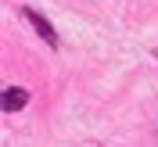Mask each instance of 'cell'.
I'll use <instances>...</instances> for the list:
<instances>
[{"label": "cell", "mask_w": 158, "mask_h": 147, "mask_svg": "<svg viewBox=\"0 0 158 147\" xmlns=\"http://www.w3.org/2000/svg\"><path fill=\"white\" fill-rule=\"evenodd\" d=\"M22 14H25V18L32 22V29H36L40 36L47 39V47H58V32H54V25H50V22L43 18V14H40L36 7H25V11H22Z\"/></svg>", "instance_id": "6da1fadb"}, {"label": "cell", "mask_w": 158, "mask_h": 147, "mask_svg": "<svg viewBox=\"0 0 158 147\" xmlns=\"http://www.w3.org/2000/svg\"><path fill=\"white\" fill-rule=\"evenodd\" d=\"M25 104H29V90H22V86H7L4 97H0V108L4 111H22Z\"/></svg>", "instance_id": "7a4b0ae2"}]
</instances>
